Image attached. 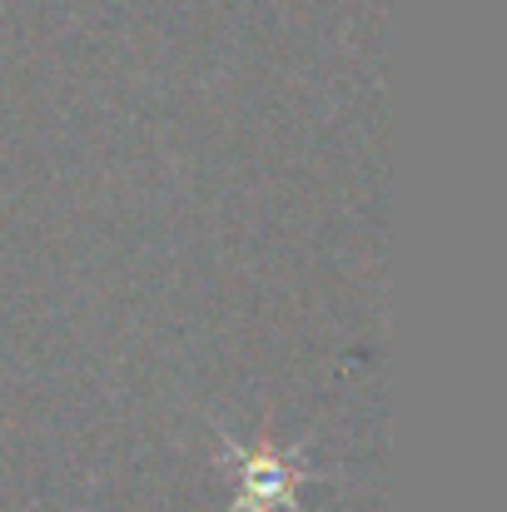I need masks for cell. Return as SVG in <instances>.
<instances>
[{
	"mask_svg": "<svg viewBox=\"0 0 507 512\" xmlns=\"http://www.w3.org/2000/svg\"><path fill=\"white\" fill-rule=\"evenodd\" d=\"M244 493H249L254 503H284V498L294 493L289 463L274 458V453H249V458H244Z\"/></svg>",
	"mask_w": 507,
	"mask_h": 512,
	"instance_id": "6da1fadb",
	"label": "cell"
}]
</instances>
